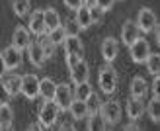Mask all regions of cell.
Segmentation results:
<instances>
[{"mask_svg":"<svg viewBox=\"0 0 160 131\" xmlns=\"http://www.w3.org/2000/svg\"><path fill=\"white\" fill-rule=\"evenodd\" d=\"M98 82L103 94H113L117 88V72L109 63H106L98 72Z\"/></svg>","mask_w":160,"mask_h":131,"instance_id":"obj_1","label":"cell"},{"mask_svg":"<svg viewBox=\"0 0 160 131\" xmlns=\"http://www.w3.org/2000/svg\"><path fill=\"white\" fill-rule=\"evenodd\" d=\"M59 113H61V110L53 100L43 102V106L39 108V116H37L39 118V125L41 127H53V123L59 118Z\"/></svg>","mask_w":160,"mask_h":131,"instance_id":"obj_2","label":"cell"},{"mask_svg":"<svg viewBox=\"0 0 160 131\" xmlns=\"http://www.w3.org/2000/svg\"><path fill=\"white\" fill-rule=\"evenodd\" d=\"M74 100V92H72V88H70V84L67 82H61L57 84V90H55V98H53V102L59 106V110L61 112H68L70 108V104H72Z\"/></svg>","mask_w":160,"mask_h":131,"instance_id":"obj_3","label":"cell"},{"mask_svg":"<svg viewBox=\"0 0 160 131\" xmlns=\"http://www.w3.org/2000/svg\"><path fill=\"white\" fill-rule=\"evenodd\" d=\"M137 26L142 34H150L154 31L158 22H156V14L150 10V8H141L139 10V16H137Z\"/></svg>","mask_w":160,"mask_h":131,"instance_id":"obj_4","label":"cell"},{"mask_svg":"<svg viewBox=\"0 0 160 131\" xmlns=\"http://www.w3.org/2000/svg\"><path fill=\"white\" fill-rule=\"evenodd\" d=\"M129 53H131V59H133V63L141 65V63H145V61L148 59V55H150V45H148V41H147V39L139 37L137 41H135V43L129 47Z\"/></svg>","mask_w":160,"mask_h":131,"instance_id":"obj_5","label":"cell"},{"mask_svg":"<svg viewBox=\"0 0 160 131\" xmlns=\"http://www.w3.org/2000/svg\"><path fill=\"white\" fill-rule=\"evenodd\" d=\"M100 116L106 119V123H117V121L121 119V106L115 100L103 102L100 106Z\"/></svg>","mask_w":160,"mask_h":131,"instance_id":"obj_6","label":"cell"},{"mask_svg":"<svg viewBox=\"0 0 160 131\" xmlns=\"http://www.w3.org/2000/svg\"><path fill=\"white\" fill-rule=\"evenodd\" d=\"M39 80L35 75H23L22 76V94L28 100H35L39 96Z\"/></svg>","mask_w":160,"mask_h":131,"instance_id":"obj_7","label":"cell"},{"mask_svg":"<svg viewBox=\"0 0 160 131\" xmlns=\"http://www.w3.org/2000/svg\"><path fill=\"white\" fill-rule=\"evenodd\" d=\"M139 37H141V29L137 26V22H131V20L125 22L123 28H121V41H123V45L131 47Z\"/></svg>","mask_w":160,"mask_h":131,"instance_id":"obj_8","label":"cell"},{"mask_svg":"<svg viewBox=\"0 0 160 131\" xmlns=\"http://www.w3.org/2000/svg\"><path fill=\"white\" fill-rule=\"evenodd\" d=\"M29 31L37 37H41L47 34V28H45V16H43V10H35L31 12L29 16Z\"/></svg>","mask_w":160,"mask_h":131,"instance_id":"obj_9","label":"cell"},{"mask_svg":"<svg viewBox=\"0 0 160 131\" xmlns=\"http://www.w3.org/2000/svg\"><path fill=\"white\" fill-rule=\"evenodd\" d=\"M88 76H90V69H88V63L84 59H80L72 69H70V80L74 84H84L88 82Z\"/></svg>","mask_w":160,"mask_h":131,"instance_id":"obj_10","label":"cell"},{"mask_svg":"<svg viewBox=\"0 0 160 131\" xmlns=\"http://www.w3.org/2000/svg\"><path fill=\"white\" fill-rule=\"evenodd\" d=\"M2 57H4V63H6V69L8 71H14V69H18L20 65H22V51H20V49H16L14 45L4 49Z\"/></svg>","mask_w":160,"mask_h":131,"instance_id":"obj_11","label":"cell"},{"mask_svg":"<svg viewBox=\"0 0 160 131\" xmlns=\"http://www.w3.org/2000/svg\"><path fill=\"white\" fill-rule=\"evenodd\" d=\"M12 45L16 49H20V51H23V49H28L31 45V37H29V29L18 26L14 29V35H12Z\"/></svg>","mask_w":160,"mask_h":131,"instance_id":"obj_12","label":"cell"},{"mask_svg":"<svg viewBox=\"0 0 160 131\" xmlns=\"http://www.w3.org/2000/svg\"><path fill=\"white\" fill-rule=\"evenodd\" d=\"M119 53V43L115 41L113 37H106L102 41V57H103V61L106 63H113L115 61V57Z\"/></svg>","mask_w":160,"mask_h":131,"instance_id":"obj_13","label":"cell"},{"mask_svg":"<svg viewBox=\"0 0 160 131\" xmlns=\"http://www.w3.org/2000/svg\"><path fill=\"white\" fill-rule=\"evenodd\" d=\"M127 116H129V119L131 121H135V119H139L142 113H145V104H142V100L141 98H129L127 100Z\"/></svg>","mask_w":160,"mask_h":131,"instance_id":"obj_14","label":"cell"},{"mask_svg":"<svg viewBox=\"0 0 160 131\" xmlns=\"http://www.w3.org/2000/svg\"><path fill=\"white\" fill-rule=\"evenodd\" d=\"M28 55H29L31 65H35V67H43L45 61H47L43 49H41V45H39L37 41H31V45L28 47Z\"/></svg>","mask_w":160,"mask_h":131,"instance_id":"obj_15","label":"cell"},{"mask_svg":"<svg viewBox=\"0 0 160 131\" xmlns=\"http://www.w3.org/2000/svg\"><path fill=\"white\" fill-rule=\"evenodd\" d=\"M65 53L67 55H74V57H80L82 59V53H84V47H82V41H80V37H67L65 43Z\"/></svg>","mask_w":160,"mask_h":131,"instance_id":"obj_16","label":"cell"},{"mask_svg":"<svg viewBox=\"0 0 160 131\" xmlns=\"http://www.w3.org/2000/svg\"><path fill=\"white\" fill-rule=\"evenodd\" d=\"M148 92V84H147V80L142 78V76H135L131 80V98H145Z\"/></svg>","mask_w":160,"mask_h":131,"instance_id":"obj_17","label":"cell"},{"mask_svg":"<svg viewBox=\"0 0 160 131\" xmlns=\"http://www.w3.org/2000/svg\"><path fill=\"white\" fill-rule=\"evenodd\" d=\"M55 90H57V84L53 82V78H41L39 80V96H41L45 102L55 98Z\"/></svg>","mask_w":160,"mask_h":131,"instance_id":"obj_18","label":"cell"},{"mask_svg":"<svg viewBox=\"0 0 160 131\" xmlns=\"http://www.w3.org/2000/svg\"><path fill=\"white\" fill-rule=\"evenodd\" d=\"M43 16H45V28H47V34L53 29L61 28V16L59 12L55 10V8H47V10H43Z\"/></svg>","mask_w":160,"mask_h":131,"instance_id":"obj_19","label":"cell"},{"mask_svg":"<svg viewBox=\"0 0 160 131\" xmlns=\"http://www.w3.org/2000/svg\"><path fill=\"white\" fill-rule=\"evenodd\" d=\"M14 123V110L10 108V104L0 106V125H2V131H10Z\"/></svg>","mask_w":160,"mask_h":131,"instance_id":"obj_20","label":"cell"},{"mask_svg":"<svg viewBox=\"0 0 160 131\" xmlns=\"http://www.w3.org/2000/svg\"><path fill=\"white\" fill-rule=\"evenodd\" d=\"M68 112H70V116H72L74 119H84V118L90 116V112H88V106H86V102H82V100H72Z\"/></svg>","mask_w":160,"mask_h":131,"instance_id":"obj_21","label":"cell"},{"mask_svg":"<svg viewBox=\"0 0 160 131\" xmlns=\"http://www.w3.org/2000/svg\"><path fill=\"white\" fill-rule=\"evenodd\" d=\"M76 24L80 26V29H88L92 26V16H90V8L88 6H80L76 10Z\"/></svg>","mask_w":160,"mask_h":131,"instance_id":"obj_22","label":"cell"},{"mask_svg":"<svg viewBox=\"0 0 160 131\" xmlns=\"http://www.w3.org/2000/svg\"><path fill=\"white\" fill-rule=\"evenodd\" d=\"M106 119L98 113H90L88 116V131H106Z\"/></svg>","mask_w":160,"mask_h":131,"instance_id":"obj_23","label":"cell"},{"mask_svg":"<svg viewBox=\"0 0 160 131\" xmlns=\"http://www.w3.org/2000/svg\"><path fill=\"white\" fill-rule=\"evenodd\" d=\"M4 84H6L8 92H10L12 96H16V94L22 92V76H18V75H10V76L4 80Z\"/></svg>","mask_w":160,"mask_h":131,"instance_id":"obj_24","label":"cell"},{"mask_svg":"<svg viewBox=\"0 0 160 131\" xmlns=\"http://www.w3.org/2000/svg\"><path fill=\"white\" fill-rule=\"evenodd\" d=\"M147 113L154 123H160V98L152 96V100H150L148 106H147Z\"/></svg>","mask_w":160,"mask_h":131,"instance_id":"obj_25","label":"cell"},{"mask_svg":"<svg viewBox=\"0 0 160 131\" xmlns=\"http://www.w3.org/2000/svg\"><path fill=\"white\" fill-rule=\"evenodd\" d=\"M145 65H147V71L152 76H158L160 75V55L158 53H150L148 59L145 61Z\"/></svg>","mask_w":160,"mask_h":131,"instance_id":"obj_26","label":"cell"},{"mask_svg":"<svg viewBox=\"0 0 160 131\" xmlns=\"http://www.w3.org/2000/svg\"><path fill=\"white\" fill-rule=\"evenodd\" d=\"M29 6H31V0H12L14 14L18 16V18H23V16H28Z\"/></svg>","mask_w":160,"mask_h":131,"instance_id":"obj_27","label":"cell"},{"mask_svg":"<svg viewBox=\"0 0 160 131\" xmlns=\"http://www.w3.org/2000/svg\"><path fill=\"white\" fill-rule=\"evenodd\" d=\"M92 92H94V90H92V84H88V82H84V84H76L74 100H82V102H86L88 98H90Z\"/></svg>","mask_w":160,"mask_h":131,"instance_id":"obj_28","label":"cell"},{"mask_svg":"<svg viewBox=\"0 0 160 131\" xmlns=\"http://www.w3.org/2000/svg\"><path fill=\"white\" fill-rule=\"evenodd\" d=\"M39 45H41V49H43V53H45V59H51V57L55 55V45H53V41L49 39V35H41L39 37V41H37Z\"/></svg>","mask_w":160,"mask_h":131,"instance_id":"obj_29","label":"cell"},{"mask_svg":"<svg viewBox=\"0 0 160 131\" xmlns=\"http://www.w3.org/2000/svg\"><path fill=\"white\" fill-rule=\"evenodd\" d=\"M47 35H49V39L53 41V45H62L65 39H67V34H65V29H62V26L57 28V29H53V31H49Z\"/></svg>","mask_w":160,"mask_h":131,"instance_id":"obj_30","label":"cell"},{"mask_svg":"<svg viewBox=\"0 0 160 131\" xmlns=\"http://www.w3.org/2000/svg\"><path fill=\"white\" fill-rule=\"evenodd\" d=\"M62 29H65L67 37H78V34H80V26L76 24V20H67Z\"/></svg>","mask_w":160,"mask_h":131,"instance_id":"obj_31","label":"cell"},{"mask_svg":"<svg viewBox=\"0 0 160 131\" xmlns=\"http://www.w3.org/2000/svg\"><path fill=\"white\" fill-rule=\"evenodd\" d=\"M86 106H88V112H90V113H98L100 112V96L98 94H96V92H92L90 94V98H88V100H86Z\"/></svg>","mask_w":160,"mask_h":131,"instance_id":"obj_32","label":"cell"},{"mask_svg":"<svg viewBox=\"0 0 160 131\" xmlns=\"http://www.w3.org/2000/svg\"><path fill=\"white\" fill-rule=\"evenodd\" d=\"M10 98L12 94L8 92V88L4 82H0V106H6V104H10Z\"/></svg>","mask_w":160,"mask_h":131,"instance_id":"obj_33","label":"cell"},{"mask_svg":"<svg viewBox=\"0 0 160 131\" xmlns=\"http://www.w3.org/2000/svg\"><path fill=\"white\" fill-rule=\"evenodd\" d=\"M90 16H92V24H98L100 20H102V16H103V10L100 6H90Z\"/></svg>","mask_w":160,"mask_h":131,"instance_id":"obj_34","label":"cell"},{"mask_svg":"<svg viewBox=\"0 0 160 131\" xmlns=\"http://www.w3.org/2000/svg\"><path fill=\"white\" fill-rule=\"evenodd\" d=\"M113 2H115V0H96V6H100L103 12H108V10H111Z\"/></svg>","mask_w":160,"mask_h":131,"instance_id":"obj_35","label":"cell"},{"mask_svg":"<svg viewBox=\"0 0 160 131\" xmlns=\"http://www.w3.org/2000/svg\"><path fill=\"white\" fill-rule=\"evenodd\" d=\"M62 2H65V6L70 8V10H78L80 6H84L82 0H62Z\"/></svg>","mask_w":160,"mask_h":131,"instance_id":"obj_36","label":"cell"},{"mask_svg":"<svg viewBox=\"0 0 160 131\" xmlns=\"http://www.w3.org/2000/svg\"><path fill=\"white\" fill-rule=\"evenodd\" d=\"M152 94H154V98H160V75L154 76V80H152Z\"/></svg>","mask_w":160,"mask_h":131,"instance_id":"obj_37","label":"cell"},{"mask_svg":"<svg viewBox=\"0 0 160 131\" xmlns=\"http://www.w3.org/2000/svg\"><path fill=\"white\" fill-rule=\"evenodd\" d=\"M80 61V57H74V55H67V67L68 69H72L74 67V65Z\"/></svg>","mask_w":160,"mask_h":131,"instance_id":"obj_38","label":"cell"},{"mask_svg":"<svg viewBox=\"0 0 160 131\" xmlns=\"http://www.w3.org/2000/svg\"><path fill=\"white\" fill-rule=\"evenodd\" d=\"M6 63H4V57H2V53H0V78H2L4 75H6Z\"/></svg>","mask_w":160,"mask_h":131,"instance_id":"obj_39","label":"cell"},{"mask_svg":"<svg viewBox=\"0 0 160 131\" xmlns=\"http://www.w3.org/2000/svg\"><path fill=\"white\" fill-rule=\"evenodd\" d=\"M123 131H142V129H141L137 123H135V121H131L129 125H125V129H123Z\"/></svg>","mask_w":160,"mask_h":131,"instance_id":"obj_40","label":"cell"},{"mask_svg":"<svg viewBox=\"0 0 160 131\" xmlns=\"http://www.w3.org/2000/svg\"><path fill=\"white\" fill-rule=\"evenodd\" d=\"M61 131H76V127L70 125V123H62L61 125Z\"/></svg>","mask_w":160,"mask_h":131,"instance_id":"obj_41","label":"cell"},{"mask_svg":"<svg viewBox=\"0 0 160 131\" xmlns=\"http://www.w3.org/2000/svg\"><path fill=\"white\" fill-rule=\"evenodd\" d=\"M82 4L90 8V6H94V4H96V0H82Z\"/></svg>","mask_w":160,"mask_h":131,"instance_id":"obj_42","label":"cell"},{"mask_svg":"<svg viewBox=\"0 0 160 131\" xmlns=\"http://www.w3.org/2000/svg\"><path fill=\"white\" fill-rule=\"evenodd\" d=\"M156 43L160 47V26H156Z\"/></svg>","mask_w":160,"mask_h":131,"instance_id":"obj_43","label":"cell"},{"mask_svg":"<svg viewBox=\"0 0 160 131\" xmlns=\"http://www.w3.org/2000/svg\"><path fill=\"white\" fill-rule=\"evenodd\" d=\"M28 131H39V127H37V125H29Z\"/></svg>","mask_w":160,"mask_h":131,"instance_id":"obj_44","label":"cell"},{"mask_svg":"<svg viewBox=\"0 0 160 131\" xmlns=\"http://www.w3.org/2000/svg\"><path fill=\"white\" fill-rule=\"evenodd\" d=\"M0 131H2V125H0Z\"/></svg>","mask_w":160,"mask_h":131,"instance_id":"obj_45","label":"cell"},{"mask_svg":"<svg viewBox=\"0 0 160 131\" xmlns=\"http://www.w3.org/2000/svg\"><path fill=\"white\" fill-rule=\"evenodd\" d=\"M106 131H109V129H106Z\"/></svg>","mask_w":160,"mask_h":131,"instance_id":"obj_46","label":"cell"}]
</instances>
